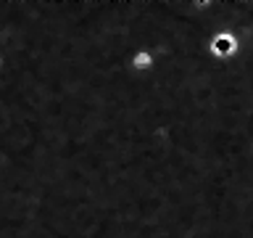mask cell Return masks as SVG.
<instances>
[{
  "mask_svg": "<svg viewBox=\"0 0 253 238\" xmlns=\"http://www.w3.org/2000/svg\"><path fill=\"white\" fill-rule=\"evenodd\" d=\"M213 51H219V53H229V51H235V40L229 37V35L216 37V43H213Z\"/></svg>",
  "mask_w": 253,
  "mask_h": 238,
  "instance_id": "cell-1",
  "label": "cell"
}]
</instances>
